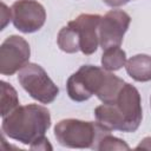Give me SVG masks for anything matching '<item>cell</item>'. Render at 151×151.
Instances as JSON below:
<instances>
[{"mask_svg": "<svg viewBox=\"0 0 151 151\" xmlns=\"http://www.w3.org/2000/svg\"><path fill=\"white\" fill-rule=\"evenodd\" d=\"M94 117L107 131H137L143 119L138 90L133 85L125 83L114 100L103 103L94 109Z\"/></svg>", "mask_w": 151, "mask_h": 151, "instance_id": "6da1fadb", "label": "cell"}, {"mask_svg": "<svg viewBox=\"0 0 151 151\" xmlns=\"http://www.w3.org/2000/svg\"><path fill=\"white\" fill-rule=\"evenodd\" d=\"M125 81L94 65H83L74 72L66 83L67 94L73 101L88 100L93 94L103 103H110L116 99Z\"/></svg>", "mask_w": 151, "mask_h": 151, "instance_id": "7a4b0ae2", "label": "cell"}, {"mask_svg": "<svg viewBox=\"0 0 151 151\" xmlns=\"http://www.w3.org/2000/svg\"><path fill=\"white\" fill-rule=\"evenodd\" d=\"M50 126V111L38 104L19 105L9 114L2 117L1 122L4 136L28 146L44 138Z\"/></svg>", "mask_w": 151, "mask_h": 151, "instance_id": "3957f363", "label": "cell"}, {"mask_svg": "<svg viewBox=\"0 0 151 151\" xmlns=\"http://www.w3.org/2000/svg\"><path fill=\"white\" fill-rule=\"evenodd\" d=\"M111 131L104 129L97 120L85 122L74 118L59 120L54 126L57 142L70 149H97L101 137Z\"/></svg>", "mask_w": 151, "mask_h": 151, "instance_id": "277c9868", "label": "cell"}, {"mask_svg": "<svg viewBox=\"0 0 151 151\" xmlns=\"http://www.w3.org/2000/svg\"><path fill=\"white\" fill-rule=\"evenodd\" d=\"M18 81L34 100L41 104H51L59 94V87L35 63H28L19 71Z\"/></svg>", "mask_w": 151, "mask_h": 151, "instance_id": "5b68a950", "label": "cell"}, {"mask_svg": "<svg viewBox=\"0 0 151 151\" xmlns=\"http://www.w3.org/2000/svg\"><path fill=\"white\" fill-rule=\"evenodd\" d=\"M31 57L28 42L20 35L7 37L0 46V73L12 76L25 67Z\"/></svg>", "mask_w": 151, "mask_h": 151, "instance_id": "8992f818", "label": "cell"}, {"mask_svg": "<svg viewBox=\"0 0 151 151\" xmlns=\"http://www.w3.org/2000/svg\"><path fill=\"white\" fill-rule=\"evenodd\" d=\"M130 22L131 17L123 9H111L101 17L98 33L103 51L110 47H120Z\"/></svg>", "mask_w": 151, "mask_h": 151, "instance_id": "52a82bcc", "label": "cell"}, {"mask_svg": "<svg viewBox=\"0 0 151 151\" xmlns=\"http://www.w3.org/2000/svg\"><path fill=\"white\" fill-rule=\"evenodd\" d=\"M11 8L12 22L22 33H34L45 25L46 11L37 0H17Z\"/></svg>", "mask_w": 151, "mask_h": 151, "instance_id": "ba28073f", "label": "cell"}, {"mask_svg": "<svg viewBox=\"0 0 151 151\" xmlns=\"http://www.w3.org/2000/svg\"><path fill=\"white\" fill-rule=\"evenodd\" d=\"M101 15L83 13L79 14L76 19L68 21V26L72 27L79 38L80 51L85 55L93 54L99 45V22Z\"/></svg>", "mask_w": 151, "mask_h": 151, "instance_id": "9c48e42d", "label": "cell"}, {"mask_svg": "<svg viewBox=\"0 0 151 151\" xmlns=\"http://www.w3.org/2000/svg\"><path fill=\"white\" fill-rule=\"evenodd\" d=\"M126 73L136 81L146 83L151 80V55L136 54L126 60Z\"/></svg>", "mask_w": 151, "mask_h": 151, "instance_id": "30bf717a", "label": "cell"}, {"mask_svg": "<svg viewBox=\"0 0 151 151\" xmlns=\"http://www.w3.org/2000/svg\"><path fill=\"white\" fill-rule=\"evenodd\" d=\"M100 61L103 68L110 72H114L125 66L126 53L120 47H110L107 50H104Z\"/></svg>", "mask_w": 151, "mask_h": 151, "instance_id": "8fae6325", "label": "cell"}, {"mask_svg": "<svg viewBox=\"0 0 151 151\" xmlns=\"http://www.w3.org/2000/svg\"><path fill=\"white\" fill-rule=\"evenodd\" d=\"M57 44L59 48L65 53H77L80 51L78 34L68 25L60 28L57 37Z\"/></svg>", "mask_w": 151, "mask_h": 151, "instance_id": "7c38bea8", "label": "cell"}, {"mask_svg": "<svg viewBox=\"0 0 151 151\" xmlns=\"http://www.w3.org/2000/svg\"><path fill=\"white\" fill-rule=\"evenodd\" d=\"M0 88H1V94H0L1 117H5L19 106V98L17 90L5 80L0 81Z\"/></svg>", "mask_w": 151, "mask_h": 151, "instance_id": "4fadbf2b", "label": "cell"}, {"mask_svg": "<svg viewBox=\"0 0 151 151\" xmlns=\"http://www.w3.org/2000/svg\"><path fill=\"white\" fill-rule=\"evenodd\" d=\"M99 151H106V150H130V146L127 143L120 138H117L111 134V132L104 134L101 139L99 140L97 149Z\"/></svg>", "mask_w": 151, "mask_h": 151, "instance_id": "5bb4252c", "label": "cell"}, {"mask_svg": "<svg viewBox=\"0 0 151 151\" xmlns=\"http://www.w3.org/2000/svg\"><path fill=\"white\" fill-rule=\"evenodd\" d=\"M0 15H1V28L4 29L7 24L12 20L13 15H12V8H8L7 5L5 2H1V11H0Z\"/></svg>", "mask_w": 151, "mask_h": 151, "instance_id": "9a60e30c", "label": "cell"}, {"mask_svg": "<svg viewBox=\"0 0 151 151\" xmlns=\"http://www.w3.org/2000/svg\"><path fill=\"white\" fill-rule=\"evenodd\" d=\"M29 149L31 150H47V149L48 150H52V146L50 144V140L46 137H44L40 140H38L37 143H34L33 145H31Z\"/></svg>", "mask_w": 151, "mask_h": 151, "instance_id": "2e32d148", "label": "cell"}, {"mask_svg": "<svg viewBox=\"0 0 151 151\" xmlns=\"http://www.w3.org/2000/svg\"><path fill=\"white\" fill-rule=\"evenodd\" d=\"M129 1H131V0H103V2H104L105 5H107V6H110V7H114V8L126 5Z\"/></svg>", "mask_w": 151, "mask_h": 151, "instance_id": "e0dca14e", "label": "cell"}, {"mask_svg": "<svg viewBox=\"0 0 151 151\" xmlns=\"http://www.w3.org/2000/svg\"><path fill=\"white\" fill-rule=\"evenodd\" d=\"M137 150L139 149H145V150H151V137H145L144 139L140 140V143L136 146Z\"/></svg>", "mask_w": 151, "mask_h": 151, "instance_id": "ac0fdd59", "label": "cell"}, {"mask_svg": "<svg viewBox=\"0 0 151 151\" xmlns=\"http://www.w3.org/2000/svg\"><path fill=\"white\" fill-rule=\"evenodd\" d=\"M150 101H151V99H150Z\"/></svg>", "mask_w": 151, "mask_h": 151, "instance_id": "d6986e66", "label": "cell"}]
</instances>
